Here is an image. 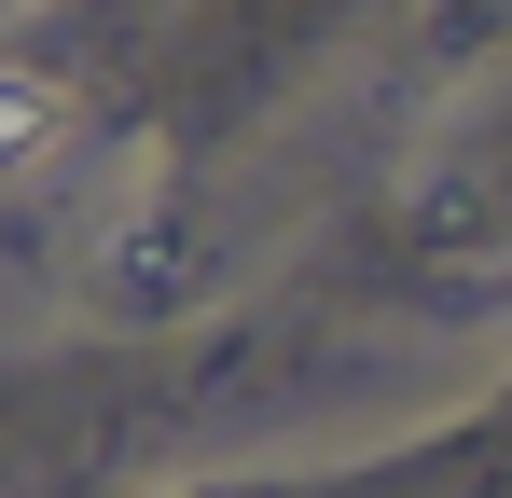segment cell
Wrapping results in <instances>:
<instances>
[{"mask_svg": "<svg viewBox=\"0 0 512 498\" xmlns=\"http://www.w3.org/2000/svg\"><path fill=\"white\" fill-rule=\"evenodd\" d=\"M56 125H70V97H56V83L28 70V56H0V180L56 153Z\"/></svg>", "mask_w": 512, "mask_h": 498, "instance_id": "obj_1", "label": "cell"}]
</instances>
